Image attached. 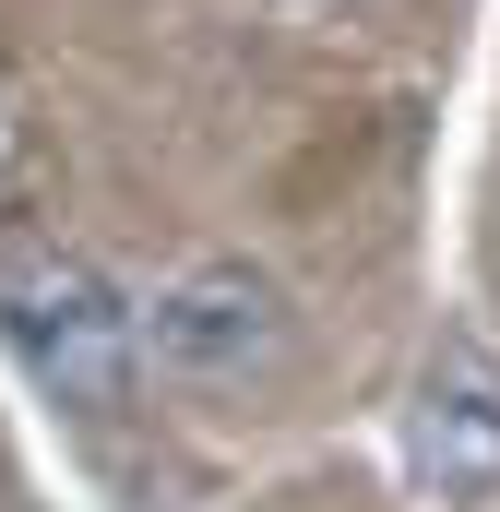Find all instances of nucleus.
I'll use <instances>...</instances> for the list:
<instances>
[{
	"label": "nucleus",
	"mask_w": 500,
	"mask_h": 512,
	"mask_svg": "<svg viewBox=\"0 0 500 512\" xmlns=\"http://www.w3.org/2000/svg\"><path fill=\"white\" fill-rule=\"evenodd\" d=\"M0 334L60 417H120L143 393V298H120L96 251L12 239L0 251Z\"/></svg>",
	"instance_id": "nucleus-1"
},
{
	"label": "nucleus",
	"mask_w": 500,
	"mask_h": 512,
	"mask_svg": "<svg viewBox=\"0 0 500 512\" xmlns=\"http://www.w3.org/2000/svg\"><path fill=\"white\" fill-rule=\"evenodd\" d=\"M310 12H322V0H310Z\"/></svg>",
	"instance_id": "nucleus-4"
},
{
	"label": "nucleus",
	"mask_w": 500,
	"mask_h": 512,
	"mask_svg": "<svg viewBox=\"0 0 500 512\" xmlns=\"http://www.w3.org/2000/svg\"><path fill=\"white\" fill-rule=\"evenodd\" d=\"M298 358V310L250 251H203L179 274H155L143 298V370H167L179 393H250Z\"/></svg>",
	"instance_id": "nucleus-2"
},
{
	"label": "nucleus",
	"mask_w": 500,
	"mask_h": 512,
	"mask_svg": "<svg viewBox=\"0 0 500 512\" xmlns=\"http://www.w3.org/2000/svg\"><path fill=\"white\" fill-rule=\"evenodd\" d=\"M405 465L441 512L500 501V346L489 322H441L417 358V405H405Z\"/></svg>",
	"instance_id": "nucleus-3"
}]
</instances>
